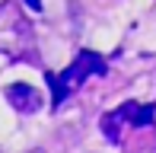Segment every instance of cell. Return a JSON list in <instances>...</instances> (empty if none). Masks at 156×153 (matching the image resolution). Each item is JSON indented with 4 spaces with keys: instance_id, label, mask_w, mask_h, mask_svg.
Here are the masks:
<instances>
[{
    "instance_id": "1",
    "label": "cell",
    "mask_w": 156,
    "mask_h": 153,
    "mask_svg": "<svg viewBox=\"0 0 156 153\" xmlns=\"http://www.w3.org/2000/svg\"><path fill=\"white\" fill-rule=\"evenodd\" d=\"M89 73H105V61L99 58L96 51H80L76 54V61L67 67L61 76H54V73H48V83H51V89H54V96H51V105H61L64 102V96L70 93V89H76L83 80H86Z\"/></svg>"
},
{
    "instance_id": "2",
    "label": "cell",
    "mask_w": 156,
    "mask_h": 153,
    "mask_svg": "<svg viewBox=\"0 0 156 153\" xmlns=\"http://www.w3.org/2000/svg\"><path fill=\"white\" fill-rule=\"evenodd\" d=\"M6 99H10V105L16 109V112H38L41 109V93L35 86H29V83H10V86H6Z\"/></svg>"
},
{
    "instance_id": "3",
    "label": "cell",
    "mask_w": 156,
    "mask_h": 153,
    "mask_svg": "<svg viewBox=\"0 0 156 153\" xmlns=\"http://www.w3.org/2000/svg\"><path fill=\"white\" fill-rule=\"evenodd\" d=\"M118 115L127 118V121L134 124V128H147V124H153V105H134V102H124L121 109H118Z\"/></svg>"
},
{
    "instance_id": "4",
    "label": "cell",
    "mask_w": 156,
    "mask_h": 153,
    "mask_svg": "<svg viewBox=\"0 0 156 153\" xmlns=\"http://www.w3.org/2000/svg\"><path fill=\"white\" fill-rule=\"evenodd\" d=\"M118 121H121V115H118V112H112V115H105V118H102V128H105V137H108V141H118V137H121V131H118Z\"/></svg>"
},
{
    "instance_id": "5",
    "label": "cell",
    "mask_w": 156,
    "mask_h": 153,
    "mask_svg": "<svg viewBox=\"0 0 156 153\" xmlns=\"http://www.w3.org/2000/svg\"><path fill=\"white\" fill-rule=\"evenodd\" d=\"M26 6H29V10H35V13H38V10H41V0H26Z\"/></svg>"
},
{
    "instance_id": "6",
    "label": "cell",
    "mask_w": 156,
    "mask_h": 153,
    "mask_svg": "<svg viewBox=\"0 0 156 153\" xmlns=\"http://www.w3.org/2000/svg\"><path fill=\"white\" fill-rule=\"evenodd\" d=\"M32 153H41V150H32Z\"/></svg>"
}]
</instances>
